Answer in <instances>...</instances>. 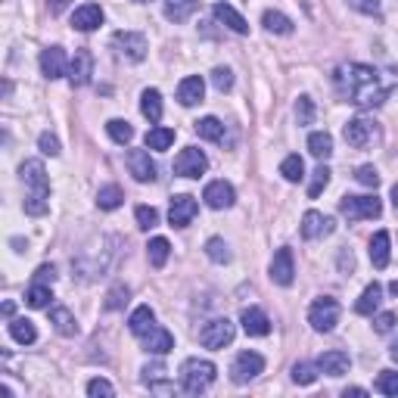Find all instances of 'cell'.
Listing matches in <instances>:
<instances>
[{
	"mask_svg": "<svg viewBox=\"0 0 398 398\" xmlns=\"http://www.w3.org/2000/svg\"><path fill=\"white\" fill-rule=\"evenodd\" d=\"M281 174H283L290 184H299L302 177H305V162H302L299 156H286L283 162H281Z\"/></svg>",
	"mask_w": 398,
	"mask_h": 398,
	"instance_id": "f35d334b",
	"label": "cell"
},
{
	"mask_svg": "<svg viewBox=\"0 0 398 398\" xmlns=\"http://www.w3.org/2000/svg\"><path fill=\"white\" fill-rule=\"evenodd\" d=\"M215 364L211 361H202V358H187L181 364V386H184V392H190V395H199V392H206V389L215 383Z\"/></svg>",
	"mask_w": 398,
	"mask_h": 398,
	"instance_id": "3957f363",
	"label": "cell"
},
{
	"mask_svg": "<svg viewBox=\"0 0 398 398\" xmlns=\"http://www.w3.org/2000/svg\"><path fill=\"white\" fill-rule=\"evenodd\" d=\"M211 84H215L218 94H224V90L234 88V72L231 69H215L211 72Z\"/></svg>",
	"mask_w": 398,
	"mask_h": 398,
	"instance_id": "c3c4849f",
	"label": "cell"
},
{
	"mask_svg": "<svg viewBox=\"0 0 398 398\" xmlns=\"http://www.w3.org/2000/svg\"><path fill=\"white\" fill-rule=\"evenodd\" d=\"M140 112L150 118L152 125L159 122V118H162V94H159V90H143L140 94Z\"/></svg>",
	"mask_w": 398,
	"mask_h": 398,
	"instance_id": "f1b7e54d",
	"label": "cell"
},
{
	"mask_svg": "<svg viewBox=\"0 0 398 398\" xmlns=\"http://www.w3.org/2000/svg\"><path fill=\"white\" fill-rule=\"evenodd\" d=\"M370 261H374V268H379V271L389 265V234L386 231L374 234V240H370Z\"/></svg>",
	"mask_w": 398,
	"mask_h": 398,
	"instance_id": "4dcf8cb0",
	"label": "cell"
},
{
	"mask_svg": "<svg viewBox=\"0 0 398 398\" xmlns=\"http://www.w3.org/2000/svg\"><path fill=\"white\" fill-rule=\"evenodd\" d=\"M50 324H53L63 336H75V333H78V324H75L72 311H69V308H63V305L50 308Z\"/></svg>",
	"mask_w": 398,
	"mask_h": 398,
	"instance_id": "83f0119b",
	"label": "cell"
},
{
	"mask_svg": "<svg viewBox=\"0 0 398 398\" xmlns=\"http://www.w3.org/2000/svg\"><path fill=\"white\" fill-rule=\"evenodd\" d=\"M72 25L78 31H94V28H100V25H103V10H100L97 4H84V6H78V10H75Z\"/></svg>",
	"mask_w": 398,
	"mask_h": 398,
	"instance_id": "ffe728a7",
	"label": "cell"
},
{
	"mask_svg": "<svg viewBox=\"0 0 398 398\" xmlns=\"http://www.w3.org/2000/svg\"><path fill=\"white\" fill-rule=\"evenodd\" d=\"M355 181L364 184V187H377V184H379V172L374 165H361L358 172H355Z\"/></svg>",
	"mask_w": 398,
	"mask_h": 398,
	"instance_id": "681fc988",
	"label": "cell"
},
{
	"mask_svg": "<svg viewBox=\"0 0 398 398\" xmlns=\"http://www.w3.org/2000/svg\"><path fill=\"white\" fill-rule=\"evenodd\" d=\"M345 395H367V389H358V386H352V389H345Z\"/></svg>",
	"mask_w": 398,
	"mask_h": 398,
	"instance_id": "680465c9",
	"label": "cell"
},
{
	"mask_svg": "<svg viewBox=\"0 0 398 398\" xmlns=\"http://www.w3.org/2000/svg\"><path fill=\"white\" fill-rule=\"evenodd\" d=\"M379 302H383V286L379 283H370V286H364V293H361V299L355 302V311L364 318H370L374 311L379 308Z\"/></svg>",
	"mask_w": 398,
	"mask_h": 398,
	"instance_id": "cb8c5ba5",
	"label": "cell"
},
{
	"mask_svg": "<svg viewBox=\"0 0 398 398\" xmlns=\"http://www.w3.org/2000/svg\"><path fill=\"white\" fill-rule=\"evenodd\" d=\"M358 6H361L364 13H379V0H361Z\"/></svg>",
	"mask_w": 398,
	"mask_h": 398,
	"instance_id": "9f6ffc18",
	"label": "cell"
},
{
	"mask_svg": "<svg viewBox=\"0 0 398 398\" xmlns=\"http://www.w3.org/2000/svg\"><path fill=\"white\" fill-rule=\"evenodd\" d=\"M389 293H392V295H395V299H398V281H395L392 286H389Z\"/></svg>",
	"mask_w": 398,
	"mask_h": 398,
	"instance_id": "94428289",
	"label": "cell"
},
{
	"mask_svg": "<svg viewBox=\"0 0 398 398\" xmlns=\"http://www.w3.org/2000/svg\"><path fill=\"white\" fill-rule=\"evenodd\" d=\"M106 131L115 143H131V137H134V128L128 122H122V118H112V122L106 125Z\"/></svg>",
	"mask_w": 398,
	"mask_h": 398,
	"instance_id": "ee69618b",
	"label": "cell"
},
{
	"mask_svg": "<svg viewBox=\"0 0 398 398\" xmlns=\"http://www.w3.org/2000/svg\"><path fill=\"white\" fill-rule=\"evenodd\" d=\"M261 370H265V358H261L258 352H240L231 364V379L236 386L249 383V379H256Z\"/></svg>",
	"mask_w": 398,
	"mask_h": 398,
	"instance_id": "52a82bcc",
	"label": "cell"
},
{
	"mask_svg": "<svg viewBox=\"0 0 398 398\" xmlns=\"http://www.w3.org/2000/svg\"><path fill=\"white\" fill-rule=\"evenodd\" d=\"M88 395H90V398H100V395H103V398H112L115 389H112V383H106V379H90V383H88Z\"/></svg>",
	"mask_w": 398,
	"mask_h": 398,
	"instance_id": "f907efd6",
	"label": "cell"
},
{
	"mask_svg": "<svg viewBox=\"0 0 398 398\" xmlns=\"http://www.w3.org/2000/svg\"><path fill=\"white\" fill-rule=\"evenodd\" d=\"M112 47L118 50V56L131 59V63H143V59H147V50H150L147 38L137 35V31H115Z\"/></svg>",
	"mask_w": 398,
	"mask_h": 398,
	"instance_id": "ba28073f",
	"label": "cell"
},
{
	"mask_svg": "<svg viewBox=\"0 0 398 398\" xmlns=\"http://www.w3.org/2000/svg\"><path fill=\"white\" fill-rule=\"evenodd\" d=\"M395 81L398 78L386 81L374 66H361V63H349L336 69V90H340V97L345 103H355L361 109L383 106Z\"/></svg>",
	"mask_w": 398,
	"mask_h": 398,
	"instance_id": "6da1fadb",
	"label": "cell"
},
{
	"mask_svg": "<svg viewBox=\"0 0 398 398\" xmlns=\"http://www.w3.org/2000/svg\"><path fill=\"white\" fill-rule=\"evenodd\" d=\"M295 118H299V125L315 122V103H311V97H299V103H295Z\"/></svg>",
	"mask_w": 398,
	"mask_h": 398,
	"instance_id": "7dc6e473",
	"label": "cell"
},
{
	"mask_svg": "<svg viewBox=\"0 0 398 398\" xmlns=\"http://www.w3.org/2000/svg\"><path fill=\"white\" fill-rule=\"evenodd\" d=\"M197 134H199L202 140H211V143H218V140L224 137V125L218 122L215 115H206V118H199V122H197Z\"/></svg>",
	"mask_w": 398,
	"mask_h": 398,
	"instance_id": "e575fe53",
	"label": "cell"
},
{
	"mask_svg": "<svg viewBox=\"0 0 398 398\" xmlns=\"http://www.w3.org/2000/svg\"><path fill=\"white\" fill-rule=\"evenodd\" d=\"M202 94H206V81H202L199 75H190V78H184L181 88H177V100H181V106H197V103H202Z\"/></svg>",
	"mask_w": 398,
	"mask_h": 398,
	"instance_id": "44dd1931",
	"label": "cell"
},
{
	"mask_svg": "<svg viewBox=\"0 0 398 398\" xmlns=\"http://www.w3.org/2000/svg\"><path fill=\"white\" fill-rule=\"evenodd\" d=\"M295 277V268H293V252L290 249H277L274 261H271V281L281 283V286H290Z\"/></svg>",
	"mask_w": 398,
	"mask_h": 398,
	"instance_id": "ac0fdd59",
	"label": "cell"
},
{
	"mask_svg": "<svg viewBox=\"0 0 398 398\" xmlns=\"http://www.w3.org/2000/svg\"><path fill=\"white\" fill-rule=\"evenodd\" d=\"M41 72H44L50 81L69 75V59H66V50L63 47H47L44 53H41Z\"/></svg>",
	"mask_w": 398,
	"mask_h": 398,
	"instance_id": "4fadbf2b",
	"label": "cell"
},
{
	"mask_svg": "<svg viewBox=\"0 0 398 398\" xmlns=\"http://www.w3.org/2000/svg\"><path fill=\"white\" fill-rule=\"evenodd\" d=\"M90 75H94V56L88 50H75V56L69 59V81L75 88H84L90 81Z\"/></svg>",
	"mask_w": 398,
	"mask_h": 398,
	"instance_id": "9a60e30c",
	"label": "cell"
},
{
	"mask_svg": "<svg viewBox=\"0 0 398 398\" xmlns=\"http://www.w3.org/2000/svg\"><path fill=\"white\" fill-rule=\"evenodd\" d=\"M315 364H318L320 374H327V377H342V374H349L352 358H349L345 352L333 349V352H324V355H320V358H318Z\"/></svg>",
	"mask_w": 398,
	"mask_h": 398,
	"instance_id": "e0dca14e",
	"label": "cell"
},
{
	"mask_svg": "<svg viewBox=\"0 0 398 398\" xmlns=\"http://www.w3.org/2000/svg\"><path fill=\"white\" fill-rule=\"evenodd\" d=\"M128 172L134 174V181H140V184L156 181V162L150 159L147 150H131L128 152Z\"/></svg>",
	"mask_w": 398,
	"mask_h": 398,
	"instance_id": "5bb4252c",
	"label": "cell"
},
{
	"mask_svg": "<svg viewBox=\"0 0 398 398\" xmlns=\"http://www.w3.org/2000/svg\"><path fill=\"white\" fill-rule=\"evenodd\" d=\"M330 174H333V172H330L327 165H318L315 172H311V184H308V197H311V199L320 197V190H324L327 184H330Z\"/></svg>",
	"mask_w": 398,
	"mask_h": 398,
	"instance_id": "60d3db41",
	"label": "cell"
},
{
	"mask_svg": "<svg viewBox=\"0 0 398 398\" xmlns=\"http://www.w3.org/2000/svg\"><path fill=\"white\" fill-rule=\"evenodd\" d=\"M199 211V202L187 197V193H181V197L172 199V209H168V221H172V227H187L193 218H197Z\"/></svg>",
	"mask_w": 398,
	"mask_h": 398,
	"instance_id": "8fae6325",
	"label": "cell"
},
{
	"mask_svg": "<svg viewBox=\"0 0 398 398\" xmlns=\"http://www.w3.org/2000/svg\"><path fill=\"white\" fill-rule=\"evenodd\" d=\"M215 19L224 22L231 31H236V35H249V22L243 19V16L236 13L231 4H215Z\"/></svg>",
	"mask_w": 398,
	"mask_h": 398,
	"instance_id": "603a6c76",
	"label": "cell"
},
{
	"mask_svg": "<svg viewBox=\"0 0 398 398\" xmlns=\"http://www.w3.org/2000/svg\"><path fill=\"white\" fill-rule=\"evenodd\" d=\"M125 202V193H122V187H115V184H109V187H100V193H97V206L103 209V211H112V209H118Z\"/></svg>",
	"mask_w": 398,
	"mask_h": 398,
	"instance_id": "8d00e7d4",
	"label": "cell"
},
{
	"mask_svg": "<svg viewBox=\"0 0 398 398\" xmlns=\"http://www.w3.org/2000/svg\"><path fill=\"white\" fill-rule=\"evenodd\" d=\"M318 374H320L318 364H308V361H299V364L293 367V379H295L299 386H311V383L318 379Z\"/></svg>",
	"mask_w": 398,
	"mask_h": 398,
	"instance_id": "b9f144b4",
	"label": "cell"
},
{
	"mask_svg": "<svg viewBox=\"0 0 398 398\" xmlns=\"http://www.w3.org/2000/svg\"><path fill=\"white\" fill-rule=\"evenodd\" d=\"M374 389H377L379 395H392V398H398V374H395V370H383V374L377 377Z\"/></svg>",
	"mask_w": 398,
	"mask_h": 398,
	"instance_id": "7bdbcfd3",
	"label": "cell"
},
{
	"mask_svg": "<svg viewBox=\"0 0 398 398\" xmlns=\"http://www.w3.org/2000/svg\"><path fill=\"white\" fill-rule=\"evenodd\" d=\"M147 256H150V265H152V268H165L168 256H172V246H168L165 236H156V240H150Z\"/></svg>",
	"mask_w": 398,
	"mask_h": 398,
	"instance_id": "d590c367",
	"label": "cell"
},
{
	"mask_svg": "<svg viewBox=\"0 0 398 398\" xmlns=\"http://www.w3.org/2000/svg\"><path fill=\"white\" fill-rule=\"evenodd\" d=\"M261 25H265L268 31H274V35H293V19H286V16L277 10H268L261 16Z\"/></svg>",
	"mask_w": 398,
	"mask_h": 398,
	"instance_id": "836d02e7",
	"label": "cell"
},
{
	"mask_svg": "<svg viewBox=\"0 0 398 398\" xmlns=\"http://www.w3.org/2000/svg\"><path fill=\"white\" fill-rule=\"evenodd\" d=\"M199 10V0H165V16L172 22H187Z\"/></svg>",
	"mask_w": 398,
	"mask_h": 398,
	"instance_id": "484cf974",
	"label": "cell"
},
{
	"mask_svg": "<svg viewBox=\"0 0 398 398\" xmlns=\"http://www.w3.org/2000/svg\"><path fill=\"white\" fill-rule=\"evenodd\" d=\"M128 286H125V283H118V286H112V290H109L106 293V311H118V308H125V305H128Z\"/></svg>",
	"mask_w": 398,
	"mask_h": 398,
	"instance_id": "f6af8a7d",
	"label": "cell"
},
{
	"mask_svg": "<svg viewBox=\"0 0 398 398\" xmlns=\"http://www.w3.org/2000/svg\"><path fill=\"white\" fill-rule=\"evenodd\" d=\"M206 256L215 261V265H227V261H231V246H227L221 236H211L206 243Z\"/></svg>",
	"mask_w": 398,
	"mask_h": 398,
	"instance_id": "74e56055",
	"label": "cell"
},
{
	"mask_svg": "<svg viewBox=\"0 0 398 398\" xmlns=\"http://www.w3.org/2000/svg\"><path fill=\"white\" fill-rule=\"evenodd\" d=\"M56 281V268L53 265H41L35 271V283H53Z\"/></svg>",
	"mask_w": 398,
	"mask_h": 398,
	"instance_id": "db71d44e",
	"label": "cell"
},
{
	"mask_svg": "<svg viewBox=\"0 0 398 398\" xmlns=\"http://www.w3.org/2000/svg\"><path fill=\"white\" fill-rule=\"evenodd\" d=\"M50 299H53V293H50V286H44V283H35L25 293V302H28L31 308H50Z\"/></svg>",
	"mask_w": 398,
	"mask_h": 398,
	"instance_id": "ab89813d",
	"label": "cell"
},
{
	"mask_svg": "<svg viewBox=\"0 0 398 398\" xmlns=\"http://www.w3.org/2000/svg\"><path fill=\"white\" fill-rule=\"evenodd\" d=\"M143 143H147V150L165 152V150L174 143V131H172V128H150L147 137H143Z\"/></svg>",
	"mask_w": 398,
	"mask_h": 398,
	"instance_id": "1f68e13d",
	"label": "cell"
},
{
	"mask_svg": "<svg viewBox=\"0 0 398 398\" xmlns=\"http://www.w3.org/2000/svg\"><path fill=\"white\" fill-rule=\"evenodd\" d=\"M165 374H168V370H165V364H147V367H143V383H147L150 389H152V392H172V383H168V379H165Z\"/></svg>",
	"mask_w": 398,
	"mask_h": 398,
	"instance_id": "d4e9b609",
	"label": "cell"
},
{
	"mask_svg": "<svg viewBox=\"0 0 398 398\" xmlns=\"http://www.w3.org/2000/svg\"><path fill=\"white\" fill-rule=\"evenodd\" d=\"M10 336L16 342H22V345H31L38 340V330H35V324H31L28 318H13L10 320Z\"/></svg>",
	"mask_w": 398,
	"mask_h": 398,
	"instance_id": "f546056e",
	"label": "cell"
},
{
	"mask_svg": "<svg viewBox=\"0 0 398 398\" xmlns=\"http://www.w3.org/2000/svg\"><path fill=\"white\" fill-rule=\"evenodd\" d=\"M234 336H236V327L227 318L209 320V324L199 330V342L206 345V349H224V345L234 342Z\"/></svg>",
	"mask_w": 398,
	"mask_h": 398,
	"instance_id": "8992f818",
	"label": "cell"
},
{
	"mask_svg": "<svg viewBox=\"0 0 398 398\" xmlns=\"http://www.w3.org/2000/svg\"><path fill=\"white\" fill-rule=\"evenodd\" d=\"M206 168H209V159L197 147L181 150V156L174 159V174H181V177H199V174H206Z\"/></svg>",
	"mask_w": 398,
	"mask_h": 398,
	"instance_id": "30bf717a",
	"label": "cell"
},
{
	"mask_svg": "<svg viewBox=\"0 0 398 398\" xmlns=\"http://www.w3.org/2000/svg\"><path fill=\"white\" fill-rule=\"evenodd\" d=\"M47 4H50V13L59 16V13L66 10V6H69V0H47Z\"/></svg>",
	"mask_w": 398,
	"mask_h": 398,
	"instance_id": "11a10c76",
	"label": "cell"
},
{
	"mask_svg": "<svg viewBox=\"0 0 398 398\" xmlns=\"http://www.w3.org/2000/svg\"><path fill=\"white\" fill-rule=\"evenodd\" d=\"M240 324H243V330H246L249 336H268L271 333V320H268V315L261 308H246L243 311V318H240Z\"/></svg>",
	"mask_w": 398,
	"mask_h": 398,
	"instance_id": "7402d4cb",
	"label": "cell"
},
{
	"mask_svg": "<svg viewBox=\"0 0 398 398\" xmlns=\"http://www.w3.org/2000/svg\"><path fill=\"white\" fill-rule=\"evenodd\" d=\"M392 206L398 209V184H395V187H392Z\"/></svg>",
	"mask_w": 398,
	"mask_h": 398,
	"instance_id": "91938a15",
	"label": "cell"
},
{
	"mask_svg": "<svg viewBox=\"0 0 398 398\" xmlns=\"http://www.w3.org/2000/svg\"><path fill=\"white\" fill-rule=\"evenodd\" d=\"M392 358H395V361H398V342H395V345H392Z\"/></svg>",
	"mask_w": 398,
	"mask_h": 398,
	"instance_id": "6125c7cd",
	"label": "cell"
},
{
	"mask_svg": "<svg viewBox=\"0 0 398 398\" xmlns=\"http://www.w3.org/2000/svg\"><path fill=\"white\" fill-rule=\"evenodd\" d=\"M137 4H150V0H137Z\"/></svg>",
	"mask_w": 398,
	"mask_h": 398,
	"instance_id": "be15d7a7",
	"label": "cell"
},
{
	"mask_svg": "<svg viewBox=\"0 0 398 398\" xmlns=\"http://www.w3.org/2000/svg\"><path fill=\"white\" fill-rule=\"evenodd\" d=\"M41 152H44V156H59V140L53 137V134H41Z\"/></svg>",
	"mask_w": 398,
	"mask_h": 398,
	"instance_id": "f5cc1de1",
	"label": "cell"
},
{
	"mask_svg": "<svg viewBox=\"0 0 398 398\" xmlns=\"http://www.w3.org/2000/svg\"><path fill=\"white\" fill-rule=\"evenodd\" d=\"M345 143L355 150H367L370 143H374L379 137V131H377V122H370V118H352L349 125H345Z\"/></svg>",
	"mask_w": 398,
	"mask_h": 398,
	"instance_id": "9c48e42d",
	"label": "cell"
},
{
	"mask_svg": "<svg viewBox=\"0 0 398 398\" xmlns=\"http://www.w3.org/2000/svg\"><path fill=\"white\" fill-rule=\"evenodd\" d=\"M340 211L349 218V221H364V218H379L383 202H379L377 197H342Z\"/></svg>",
	"mask_w": 398,
	"mask_h": 398,
	"instance_id": "5b68a950",
	"label": "cell"
},
{
	"mask_svg": "<svg viewBox=\"0 0 398 398\" xmlns=\"http://www.w3.org/2000/svg\"><path fill=\"white\" fill-rule=\"evenodd\" d=\"M333 218H327V215H320V211L315 209H308L302 215V236L305 240H320V236H330L333 234Z\"/></svg>",
	"mask_w": 398,
	"mask_h": 398,
	"instance_id": "7c38bea8",
	"label": "cell"
},
{
	"mask_svg": "<svg viewBox=\"0 0 398 398\" xmlns=\"http://www.w3.org/2000/svg\"><path fill=\"white\" fill-rule=\"evenodd\" d=\"M140 340H143V349L152 352V355H168L174 349V336L168 333L165 327H152L147 336H140Z\"/></svg>",
	"mask_w": 398,
	"mask_h": 398,
	"instance_id": "d6986e66",
	"label": "cell"
},
{
	"mask_svg": "<svg viewBox=\"0 0 398 398\" xmlns=\"http://www.w3.org/2000/svg\"><path fill=\"white\" fill-rule=\"evenodd\" d=\"M202 199H206L209 209H231L236 193H234V187L227 181H211L209 187L202 190Z\"/></svg>",
	"mask_w": 398,
	"mask_h": 398,
	"instance_id": "2e32d148",
	"label": "cell"
},
{
	"mask_svg": "<svg viewBox=\"0 0 398 398\" xmlns=\"http://www.w3.org/2000/svg\"><path fill=\"white\" fill-rule=\"evenodd\" d=\"M128 327H131V333H134V336H147L150 330L156 327V315H152L150 305H140V308L134 311L131 320H128Z\"/></svg>",
	"mask_w": 398,
	"mask_h": 398,
	"instance_id": "4316f807",
	"label": "cell"
},
{
	"mask_svg": "<svg viewBox=\"0 0 398 398\" xmlns=\"http://www.w3.org/2000/svg\"><path fill=\"white\" fill-rule=\"evenodd\" d=\"M308 324L318 330V333H330L336 324H340V302L324 295V299H318L315 305L308 308Z\"/></svg>",
	"mask_w": 398,
	"mask_h": 398,
	"instance_id": "277c9868",
	"label": "cell"
},
{
	"mask_svg": "<svg viewBox=\"0 0 398 398\" xmlns=\"http://www.w3.org/2000/svg\"><path fill=\"white\" fill-rule=\"evenodd\" d=\"M19 174H22V184H25V211L35 215V218L47 215V209H50V181H47L44 162L28 159V162H22Z\"/></svg>",
	"mask_w": 398,
	"mask_h": 398,
	"instance_id": "7a4b0ae2",
	"label": "cell"
},
{
	"mask_svg": "<svg viewBox=\"0 0 398 398\" xmlns=\"http://www.w3.org/2000/svg\"><path fill=\"white\" fill-rule=\"evenodd\" d=\"M308 150L315 159H330L333 156V137H330L327 131H315L308 137Z\"/></svg>",
	"mask_w": 398,
	"mask_h": 398,
	"instance_id": "d6a6232c",
	"label": "cell"
},
{
	"mask_svg": "<svg viewBox=\"0 0 398 398\" xmlns=\"http://www.w3.org/2000/svg\"><path fill=\"white\" fill-rule=\"evenodd\" d=\"M134 218H137V227H143V231H152V227L159 224V211L152 206H137Z\"/></svg>",
	"mask_w": 398,
	"mask_h": 398,
	"instance_id": "bcb514c9",
	"label": "cell"
},
{
	"mask_svg": "<svg viewBox=\"0 0 398 398\" xmlns=\"http://www.w3.org/2000/svg\"><path fill=\"white\" fill-rule=\"evenodd\" d=\"M340 265H342V271H345V268H349V271L355 268V258H352V252H342V258H340Z\"/></svg>",
	"mask_w": 398,
	"mask_h": 398,
	"instance_id": "6f0895ef",
	"label": "cell"
},
{
	"mask_svg": "<svg viewBox=\"0 0 398 398\" xmlns=\"http://www.w3.org/2000/svg\"><path fill=\"white\" fill-rule=\"evenodd\" d=\"M392 327H395V315H392V311H383V315L374 318V330H377V333H389Z\"/></svg>",
	"mask_w": 398,
	"mask_h": 398,
	"instance_id": "816d5d0a",
	"label": "cell"
}]
</instances>
